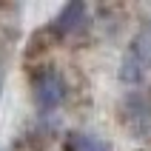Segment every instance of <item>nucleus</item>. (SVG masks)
Here are the masks:
<instances>
[{"label": "nucleus", "instance_id": "nucleus-1", "mask_svg": "<svg viewBox=\"0 0 151 151\" xmlns=\"http://www.w3.org/2000/svg\"><path fill=\"white\" fill-rule=\"evenodd\" d=\"M63 97H66V83H63V77L57 71H46V74L37 77V83H34V103H37L40 111L57 109Z\"/></svg>", "mask_w": 151, "mask_h": 151}, {"label": "nucleus", "instance_id": "nucleus-2", "mask_svg": "<svg viewBox=\"0 0 151 151\" xmlns=\"http://www.w3.org/2000/svg\"><path fill=\"white\" fill-rule=\"evenodd\" d=\"M128 54H131V57H134L143 68H148V66H151V26H143V29L134 34Z\"/></svg>", "mask_w": 151, "mask_h": 151}, {"label": "nucleus", "instance_id": "nucleus-3", "mask_svg": "<svg viewBox=\"0 0 151 151\" xmlns=\"http://www.w3.org/2000/svg\"><path fill=\"white\" fill-rule=\"evenodd\" d=\"M83 14H86L83 3H68V6H63V12H60L57 20H54L57 32H71V29H77L80 20H83Z\"/></svg>", "mask_w": 151, "mask_h": 151}, {"label": "nucleus", "instance_id": "nucleus-4", "mask_svg": "<svg viewBox=\"0 0 151 151\" xmlns=\"http://www.w3.org/2000/svg\"><path fill=\"white\" fill-rule=\"evenodd\" d=\"M143 71L145 68L126 51V57H123V63H120V80H123V83H140V80H143Z\"/></svg>", "mask_w": 151, "mask_h": 151}, {"label": "nucleus", "instance_id": "nucleus-5", "mask_svg": "<svg viewBox=\"0 0 151 151\" xmlns=\"http://www.w3.org/2000/svg\"><path fill=\"white\" fill-rule=\"evenodd\" d=\"M71 151H109V143L94 134H77L71 140Z\"/></svg>", "mask_w": 151, "mask_h": 151}]
</instances>
